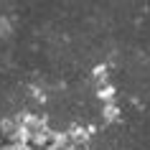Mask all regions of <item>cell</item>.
Returning <instances> with one entry per match:
<instances>
[{"label": "cell", "mask_w": 150, "mask_h": 150, "mask_svg": "<svg viewBox=\"0 0 150 150\" xmlns=\"http://www.w3.org/2000/svg\"><path fill=\"white\" fill-rule=\"evenodd\" d=\"M117 115H120L117 104H104V110H102V117H104V122H117Z\"/></svg>", "instance_id": "6da1fadb"}, {"label": "cell", "mask_w": 150, "mask_h": 150, "mask_svg": "<svg viewBox=\"0 0 150 150\" xmlns=\"http://www.w3.org/2000/svg\"><path fill=\"white\" fill-rule=\"evenodd\" d=\"M10 33H13V21H10L8 16H3V13H0V36H3V38H8Z\"/></svg>", "instance_id": "7a4b0ae2"}]
</instances>
